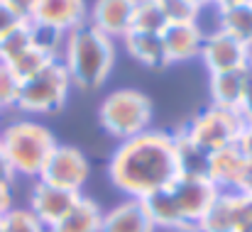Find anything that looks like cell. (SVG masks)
I'll return each instance as SVG.
<instances>
[{
	"mask_svg": "<svg viewBox=\"0 0 252 232\" xmlns=\"http://www.w3.org/2000/svg\"><path fill=\"white\" fill-rule=\"evenodd\" d=\"M152 100L135 88L113 90L98 110L100 127L118 140H132L150 130L152 125Z\"/></svg>",
	"mask_w": 252,
	"mask_h": 232,
	"instance_id": "obj_4",
	"label": "cell"
},
{
	"mask_svg": "<svg viewBox=\"0 0 252 232\" xmlns=\"http://www.w3.org/2000/svg\"><path fill=\"white\" fill-rule=\"evenodd\" d=\"M12 178H15V171H12V166H10V161H7V154H5V149H2V142H0V183H12Z\"/></svg>",
	"mask_w": 252,
	"mask_h": 232,
	"instance_id": "obj_32",
	"label": "cell"
},
{
	"mask_svg": "<svg viewBox=\"0 0 252 232\" xmlns=\"http://www.w3.org/2000/svg\"><path fill=\"white\" fill-rule=\"evenodd\" d=\"M238 149L245 154L248 161H252V122L245 125V130H243V135H240V140H238Z\"/></svg>",
	"mask_w": 252,
	"mask_h": 232,
	"instance_id": "obj_31",
	"label": "cell"
},
{
	"mask_svg": "<svg viewBox=\"0 0 252 232\" xmlns=\"http://www.w3.org/2000/svg\"><path fill=\"white\" fill-rule=\"evenodd\" d=\"M169 25H196L201 10L186 0H157Z\"/></svg>",
	"mask_w": 252,
	"mask_h": 232,
	"instance_id": "obj_26",
	"label": "cell"
},
{
	"mask_svg": "<svg viewBox=\"0 0 252 232\" xmlns=\"http://www.w3.org/2000/svg\"><path fill=\"white\" fill-rule=\"evenodd\" d=\"M100 223H103L100 205L81 196V201L57 225H52L49 232H100Z\"/></svg>",
	"mask_w": 252,
	"mask_h": 232,
	"instance_id": "obj_17",
	"label": "cell"
},
{
	"mask_svg": "<svg viewBox=\"0 0 252 232\" xmlns=\"http://www.w3.org/2000/svg\"><path fill=\"white\" fill-rule=\"evenodd\" d=\"M88 174H91V164L79 147L57 145V149L47 159L37 181H44V183L64 188V191H79L81 193V188L88 181Z\"/></svg>",
	"mask_w": 252,
	"mask_h": 232,
	"instance_id": "obj_8",
	"label": "cell"
},
{
	"mask_svg": "<svg viewBox=\"0 0 252 232\" xmlns=\"http://www.w3.org/2000/svg\"><path fill=\"white\" fill-rule=\"evenodd\" d=\"M0 2H2L20 22H32L39 0H0Z\"/></svg>",
	"mask_w": 252,
	"mask_h": 232,
	"instance_id": "obj_28",
	"label": "cell"
},
{
	"mask_svg": "<svg viewBox=\"0 0 252 232\" xmlns=\"http://www.w3.org/2000/svg\"><path fill=\"white\" fill-rule=\"evenodd\" d=\"M201 232H235V220H233V208H230V193H220L211 210L201 218L196 225Z\"/></svg>",
	"mask_w": 252,
	"mask_h": 232,
	"instance_id": "obj_23",
	"label": "cell"
},
{
	"mask_svg": "<svg viewBox=\"0 0 252 232\" xmlns=\"http://www.w3.org/2000/svg\"><path fill=\"white\" fill-rule=\"evenodd\" d=\"M186 2H191V5H193V7H198V10H203V7L213 5V0H186Z\"/></svg>",
	"mask_w": 252,
	"mask_h": 232,
	"instance_id": "obj_35",
	"label": "cell"
},
{
	"mask_svg": "<svg viewBox=\"0 0 252 232\" xmlns=\"http://www.w3.org/2000/svg\"><path fill=\"white\" fill-rule=\"evenodd\" d=\"M201 59L208 74H225V71H243L252 61V44L216 29L206 34L201 47Z\"/></svg>",
	"mask_w": 252,
	"mask_h": 232,
	"instance_id": "obj_9",
	"label": "cell"
},
{
	"mask_svg": "<svg viewBox=\"0 0 252 232\" xmlns=\"http://www.w3.org/2000/svg\"><path fill=\"white\" fill-rule=\"evenodd\" d=\"M248 159L238 149V145L225 147L208 159V178L220 188V191H238L240 181L248 171Z\"/></svg>",
	"mask_w": 252,
	"mask_h": 232,
	"instance_id": "obj_14",
	"label": "cell"
},
{
	"mask_svg": "<svg viewBox=\"0 0 252 232\" xmlns=\"http://www.w3.org/2000/svg\"><path fill=\"white\" fill-rule=\"evenodd\" d=\"M0 142L15 176H30V178H39L47 159L57 149L54 135L44 125L32 120L10 122L0 132Z\"/></svg>",
	"mask_w": 252,
	"mask_h": 232,
	"instance_id": "obj_3",
	"label": "cell"
},
{
	"mask_svg": "<svg viewBox=\"0 0 252 232\" xmlns=\"http://www.w3.org/2000/svg\"><path fill=\"white\" fill-rule=\"evenodd\" d=\"M245 2H252V0H213V5L220 10H230V7H238V5H245Z\"/></svg>",
	"mask_w": 252,
	"mask_h": 232,
	"instance_id": "obj_34",
	"label": "cell"
},
{
	"mask_svg": "<svg viewBox=\"0 0 252 232\" xmlns=\"http://www.w3.org/2000/svg\"><path fill=\"white\" fill-rule=\"evenodd\" d=\"M179 174L174 135L159 130H147L120 142L108 161V176L113 186L137 201L167 188Z\"/></svg>",
	"mask_w": 252,
	"mask_h": 232,
	"instance_id": "obj_1",
	"label": "cell"
},
{
	"mask_svg": "<svg viewBox=\"0 0 252 232\" xmlns=\"http://www.w3.org/2000/svg\"><path fill=\"white\" fill-rule=\"evenodd\" d=\"M240 113L245 115V120L252 122V61L243 71V100H240Z\"/></svg>",
	"mask_w": 252,
	"mask_h": 232,
	"instance_id": "obj_29",
	"label": "cell"
},
{
	"mask_svg": "<svg viewBox=\"0 0 252 232\" xmlns=\"http://www.w3.org/2000/svg\"><path fill=\"white\" fill-rule=\"evenodd\" d=\"M167 17L157 0H137L135 15H132V29L130 32H147V34H162L167 29Z\"/></svg>",
	"mask_w": 252,
	"mask_h": 232,
	"instance_id": "obj_21",
	"label": "cell"
},
{
	"mask_svg": "<svg viewBox=\"0 0 252 232\" xmlns=\"http://www.w3.org/2000/svg\"><path fill=\"white\" fill-rule=\"evenodd\" d=\"M179 232H201L198 228H186V230H179Z\"/></svg>",
	"mask_w": 252,
	"mask_h": 232,
	"instance_id": "obj_36",
	"label": "cell"
},
{
	"mask_svg": "<svg viewBox=\"0 0 252 232\" xmlns=\"http://www.w3.org/2000/svg\"><path fill=\"white\" fill-rule=\"evenodd\" d=\"M167 188L181 215L184 228H196L201 218L211 210L216 198L223 193L208 176H191V174H179Z\"/></svg>",
	"mask_w": 252,
	"mask_h": 232,
	"instance_id": "obj_7",
	"label": "cell"
},
{
	"mask_svg": "<svg viewBox=\"0 0 252 232\" xmlns=\"http://www.w3.org/2000/svg\"><path fill=\"white\" fill-rule=\"evenodd\" d=\"M32 22L69 34L88 25V2L86 0H39Z\"/></svg>",
	"mask_w": 252,
	"mask_h": 232,
	"instance_id": "obj_12",
	"label": "cell"
},
{
	"mask_svg": "<svg viewBox=\"0 0 252 232\" xmlns=\"http://www.w3.org/2000/svg\"><path fill=\"white\" fill-rule=\"evenodd\" d=\"M20 78L12 74L10 66L0 64V110L7 108H17V98H20Z\"/></svg>",
	"mask_w": 252,
	"mask_h": 232,
	"instance_id": "obj_27",
	"label": "cell"
},
{
	"mask_svg": "<svg viewBox=\"0 0 252 232\" xmlns=\"http://www.w3.org/2000/svg\"><path fill=\"white\" fill-rule=\"evenodd\" d=\"M240 232H252V225H250V228H243V230H240Z\"/></svg>",
	"mask_w": 252,
	"mask_h": 232,
	"instance_id": "obj_37",
	"label": "cell"
},
{
	"mask_svg": "<svg viewBox=\"0 0 252 232\" xmlns=\"http://www.w3.org/2000/svg\"><path fill=\"white\" fill-rule=\"evenodd\" d=\"M17 22H20V20H17V17H15L2 2H0V39H2V37H5Z\"/></svg>",
	"mask_w": 252,
	"mask_h": 232,
	"instance_id": "obj_30",
	"label": "cell"
},
{
	"mask_svg": "<svg viewBox=\"0 0 252 232\" xmlns=\"http://www.w3.org/2000/svg\"><path fill=\"white\" fill-rule=\"evenodd\" d=\"M125 52L130 54V59H135L137 64L147 66V69H162L169 66L167 54H164V42L162 34H147V32H127L123 37Z\"/></svg>",
	"mask_w": 252,
	"mask_h": 232,
	"instance_id": "obj_16",
	"label": "cell"
},
{
	"mask_svg": "<svg viewBox=\"0 0 252 232\" xmlns=\"http://www.w3.org/2000/svg\"><path fill=\"white\" fill-rule=\"evenodd\" d=\"M142 205H145V213L150 215L152 225L155 228H167V230H186L184 223H181V215L174 205V198L169 193V188H162L147 198H142Z\"/></svg>",
	"mask_w": 252,
	"mask_h": 232,
	"instance_id": "obj_19",
	"label": "cell"
},
{
	"mask_svg": "<svg viewBox=\"0 0 252 232\" xmlns=\"http://www.w3.org/2000/svg\"><path fill=\"white\" fill-rule=\"evenodd\" d=\"M203 39H206V32L201 29L198 22L196 25H167V29L162 32L167 61L181 64L193 57H201Z\"/></svg>",
	"mask_w": 252,
	"mask_h": 232,
	"instance_id": "obj_13",
	"label": "cell"
},
{
	"mask_svg": "<svg viewBox=\"0 0 252 232\" xmlns=\"http://www.w3.org/2000/svg\"><path fill=\"white\" fill-rule=\"evenodd\" d=\"M2 232H49L30 208H12L2 215Z\"/></svg>",
	"mask_w": 252,
	"mask_h": 232,
	"instance_id": "obj_25",
	"label": "cell"
},
{
	"mask_svg": "<svg viewBox=\"0 0 252 232\" xmlns=\"http://www.w3.org/2000/svg\"><path fill=\"white\" fill-rule=\"evenodd\" d=\"M157 228L152 225L150 215L145 213L142 201L127 198L113 210L103 213L100 232H155Z\"/></svg>",
	"mask_w": 252,
	"mask_h": 232,
	"instance_id": "obj_15",
	"label": "cell"
},
{
	"mask_svg": "<svg viewBox=\"0 0 252 232\" xmlns=\"http://www.w3.org/2000/svg\"><path fill=\"white\" fill-rule=\"evenodd\" d=\"M0 115H2V110H0Z\"/></svg>",
	"mask_w": 252,
	"mask_h": 232,
	"instance_id": "obj_39",
	"label": "cell"
},
{
	"mask_svg": "<svg viewBox=\"0 0 252 232\" xmlns=\"http://www.w3.org/2000/svg\"><path fill=\"white\" fill-rule=\"evenodd\" d=\"M218 29L252 44V2L230 7V10H220L218 12Z\"/></svg>",
	"mask_w": 252,
	"mask_h": 232,
	"instance_id": "obj_20",
	"label": "cell"
},
{
	"mask_svg": "<svg viewBox=\"0 0 252 232\" xmlns=\"http://www.w3.org/2000/svg\"><path fill=\"white\" fill-rule=\"evenodd\" d=\"M69 90H71L69 71L64 69L62 61H54L42 74L22 81L17 108L25 113H34V115H52L64 108Z\"/></svg>",
	"mask_w": 252,
	"mask_h": 232,
	"instance_id": "obj_6",
	"label": "cell"
},
{
	"mask_svg": "<svg viewBox=\"0 0 252 232\" xmlns=\"http://www.w3.org/2000/svg\"><path fill=\"white\" fill-rule=\"evenodd\" d=\"M135 5L137 0H93V7H88V25L113 42L123 39L132 29Z\"/></svg>",
	"mask_w": 252,
	"mask_h": 232,
	"instance_id": "obj_11",
	"label": "cell"
},
{
	"mask_svg": "<svg viewBox=\"0 0 252 232\" xmlns=\"http://www.w3.org/2000/svg\"><path fill=\"white\" fill-rule=\"evenodd\" d=\"M81 201L79 191H64L57 186H49L44 181H37L32 193H30V210L39 218V223L49 230L57 225L76 203Z\"/></svg>",
	"mask_w": 252,
	"mask_h": 232,
	"instance_id": "obj_10",
	"label": "cell"
},
{
	"mask_svg": "<svg viewBox=\"0 0 252 232\" xmlns=\"http://www.w3.org/2000/svg\"><path fill=\"white\" fill-rule=\"evenodd\" d=\"M243 71L211 74V105L228 108V110H240V100H243Z\"/></svg>",
	"mask_w": 252,
	"mask_h": 232,
	"instance_id": "obj_18",
	"label": "cell"
},
{
	"mask_svg": "<svg viewBox=\"0 0 252 232\" xmlns=\"http://www.w3.org/2000/svg\"><path fill=\"white\" fill-rule=\"evenodd\" d=\"M0 232H2V223H0Z\"/></svg>",
	"mask_w": 252,
	"mask_h": 232,
	"instance_id": "obj_38",
	"label": "cell"
},
{
	"mask_svg": "<svg viewBox=\"0 0 252 232\" xmlns=\"http://www.w3.org/2000/svg\"><path fill=\"white\" fill-rule=\"evenodd\" d=\"M32 25L30 22H17L2 39H0V64L10 66L17 57H22L32 47Z\"/></svg>",
	"mask_w": 252,
	"mask_h": 232,
	"instance_id": "obj_22",
	"label": "cell"
},
{
	"mask_svg": "<svg viewBox=\"0 0 252 232\" xmlns=\"http://www.w3.org/2000/svg\"><path fill=\"white\" fill-rule=\"evenodd\" d=\"M7 210H12V193L7 183H0V220Z\"/></svg>",
	"mask_w": 252,
	"mask_h": 232,
	"instance_id": "obj_33",
	"label": "cell"
},
{
	"mask_svg": "<svg viewBox=\"0 0 252 232\" xmlns=\"http://www.w3.org/2000/svg\"><path fill=\"white\" fill-rule=\"evenodd\" d=\"M248 120L240 110H228V108H218V105H208L203 113H198L186 127H181L179 132L196 145L201 152L206 154H216L225 147L238 145L243 130H245Z\"/></svg>",
	"mask_w": 252,
	"mask_h": 232,
	"instance_id": "obj_5",
	"label": "cell"
},
{
	"mask_svg": "<svg viewBox=\"0 0 252 232\" xmlns=\"http://www.w3.org/2000/svg\"><path fill=\"white\" fill-rule=\"evenodd\" d=\"M62 64L69 71L71 86L81 90H98L113 74L115 42L95 27L84 25L66 34Z\"/></svg>",
	"mask_w": 252,
	"mask_h": 232,
	"instance_id": "obj_2",
	"label": "cell"
},
{
	"mask_svg": "<svg viewBox=\"0 0 252 232\" xmlns=\"http://www.w3.org/2000/svg\"><path fill=\"white\" fill-rule=\"evenodd\" d=\"M54 61H59V59H54L49 52H44V49H39V47H30L22 57H17L12 64H10V69H12V74L20 78V83L22 81H27V78L37 76V74H42L47 66H52Z\"/></svg>",
	"mask_w": 252,
	"mask_h": 232,
	"instance_id": "obj_24",
	"label": "cell"
}]
</instances>
